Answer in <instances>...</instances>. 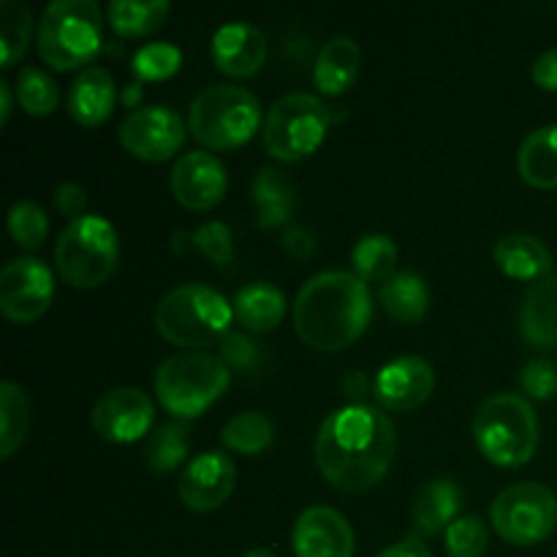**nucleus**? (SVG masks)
Wrapping results in <instances>:
<instances>
[{
    "instance_id": "f257e3e1",
    "label": "nucleus",
    "mask_w": 557,
    "mask_h": 557,
    "mask_svg": "<svg viewBox=\"0 0 557 557\" xmlns=\"http://www.w3.org/2000/svg\"><path fill=\"white\" fill-rule=\"evenodd\" d=\"M395 424L381 408L351 403L321 422L315 462L332 487L368 493L384 479L395 457Z\"/></svg>"
},
{
    "instance_id": "f03ea898",
    "label": "nucleus",
    "mask_w": 557,
    "mask_h": 557,
    "mask_svg": "<svg viewBox=\"0 0 557 557\" xmlns=\"http://www.w3.org/2000/svg\"><path fill=\"white\" fill-rule=\"evenodd\" d=\"M373 302L368 283L357 272L330 270L310 277L294 302V326L305 346L315 351H341L351 346L370 324Z\"/></svg>"
},
{
    "instance_id": "7ed1b4c3",
    "label": "nucleus",
    "mask_w": 557,
    "mask_h": 557,
    "mask_svg": "<svg viewBox=\"0 0 557 557\" xmlns=\"http://www.w3.org/2000/svg\"><path fill=\"white\" fill-rule=\"evenodd\" d=\"M473 441L493 466H525L539 446L536 411L522 395H490L473 413Z\"/></svg>"
},
{
    "instance_id": "20e7f679",
    "label": "nucleus",
    "mask_w": 557,
    "mask_h": 557,
    "mask_svg": "<svg viewBox=\"0 0 557 557\" xmlns=\"http://www.w3.org/2000/svg\"><path fill=\"white\" fill-rule=\"evenodd\" d=\"M103 16L96 0H54L44 9L36 49L54 71H74L101 52Z\"/></svg>"
},
{
    "instance_id": "39448f33",
    "label": "nucleus",
    "mask_w": 557,
    "mask_h": 557,
    "mask_svg": "<svg viewBox=\"0 0 557 557\" xmlns=\"http://www.w3.org/2000/svg\"><path fill=\"white\" fill-rule=\"evenodd\" d=\"M232 384V370L218 354L180 351L156 370V395L174 419L201 417Z\"/></svg>"
},
{
    "instance_id": "423d86ee",
    "label": "nucleus",
    "mask_w": 557,
    "mask_h": 557,
    "mask_svg": "<svg viewBox=\"0 0 557 557\" xmlns=\"http://www.w3.org/2000/svg\"><path fill=\"white\" fill-rule=\"evenodd\" d=\"M234 305L205 283H183L163 294L156 308V326L180 348H201L228 335Z\"/></svg>"
},
{
    "instance_id": "0eeeda50",
    "label": "nucleus",
    "mask_w": 557,
    "mask_h": 557,
    "mask_svg": "<svg viewBox=\"0 0 557 557\" xmlns=\"http://www.w3.org/2000/svg\"><path fill=\"white\" fill-rule=\"evenodd\" d=\"M261 125V103L237 85L205 87L194 98L188 128L207 150H234L253 139Z\"/></svg>"
},
{
    "instance_id": "6e6552de",
    "label": "nucleus",
    "mask_w": 557,
    "mask_h": 557,
    "mask_svg": "<svg viewBox=\"0 0 557 557\" xmlns=\"http://www.w3.org/2000/svg\"><path fill=\"white\" fill-rule=\"evenodd\" d=\"M120 259V239L112 223L101 215L76 218L60 232L54 264L60 277L74 288H96L109 281Z\"/></svg>"
},
{
    "instance_id": "1a4fd4ad",
    "label": "nucleus",
    "mask_w": 557,
    "mask_h": 557,
    "mask_svg": "<svg viewBox=\"0 0 557 557\" xmlns=\"http://www.w3.org/2000/svg\"><path fill=\"white\" fill-rule=\"evenodd\" d=\"M330 125L332 112L321 98L310 92H288L277 98L267 112L261 139L272 158L283 163H297L324 145Z\"/></svg>"
},
{
    "instance_id": "9d476101",
    "label": "nucleus",
    "mask_w": 557,
    "mask_h": 557,
    "mask_svg": "<svg viewBox=\"0 0 557 557\" xmlns=\"http://www.w3.org/2000/svg\"><path fill=\"white\" fill-rule=\"evenodd\" d=\"M490 520L504 542L533 547L555 533L557 495L539 482L511 484L493 500Z\"/></svg>"
},
{
    "instance_id": "9b49d317",
    "label": "nucleus",
    "mask_w": 557,
    "mask_h": 557,
    "mask_svg": "<svg viewBox=\"0 0 557 557\" xmlns=\"http://www.w3.org/2000/svg\"><path fill=\"white\" fill-rule=\"evenodd\" d=\"M54 299V275L36 256L11 259L0 270V313L16 324H33Z\"/></svg>"
},
{
    "instance_id": "f8f14e48",
    "label": "nucleus",
    "mask_w": 557,
    "mask_h": 557,
    "mask_svg": "<svg viewBox=\"0 0 557 557\" xmlns=\"http://www.w3.org/2000/svg\"><path fill=\"white\" fill-rule=\"evenodd\" d=\"M185 123L174 109L139 107L120 125V145L139 161H166L183 147Z\"/></svg>"
},
{
    "instance_id": "ddd939ff",
    "label": "nucleus",
    "mask_w": 557,
    "mask_h": 557,
    "mask_svg": "<svg viewBox=\"0 0 557 557\" xmlns=\"http://www.w3.org/2000/svg\"><path fill=\"white\" fill-rule=\"evenodd\" d=\"M156 408L147 392L136 386H114L103 392L101 400L92 408V428L103 441L112 444H131L150 435Z\"/></svg>"
},
{
    "instance_id": "4468645a",
    "label": "nucleus",
    "mask_w": 557,
    "mask_h": 557,
    "mask_svg": "<svg viewBox=\"0 0 557 557\" xmlns=\"http://www.w3.org/2000/svg\"><path fill=\"white\" fill-rule=\"evenodd\" d=\"M234 484H237V468H234L232 457H226L223 451H205V455L194 457L180 473L177 493L190 511L205 515L232 498Z\"/></svg>"
},
{
    "instance_id": "2eb2a0df",
    "label": "nucleus",
    "mask_w": 557,
    "mask_h": 557,
    "mask_svg": "<svg viewBox=\"0 0 557 557\" xmlns=\"http://www.w3.org/2000/svg\"><path fill=\"white\" fill-rule=\"evenodd\" d=\"M172 194L183 207L196 212L212 210L226 196V166L207 150L185 152L172 169Z\"/></svg>"
},
{
    "instance_id": "dca6fc26",
    "label": "nucleus",
    "mask_w": 557,
    "mask_h": 557,
    "mask_svg": "<svg viewBox=\"0 0 557 557\" xmlns=\"http://www.w3.org/2000/svg\"><path fill=\"white\" fill-rule=\"evenodd\" d=\"M435 389V370L422 357H400L386 362L373 381V395L386 411H413Z\"/></svg>"
},
{
    "instance_id": "f3484780",
    "label": "nucleus",
    "mask_w": 557,
    "mask_h": 557,
    "mask_svg": "<svg viewBox=\"0 0 557 557\" xmlns=\"http://www.w3.org/2000/svg\"><path fill=\"white\" fill-rule=\"evenodd\" d=\"M297 557H354V531L332 506H310L294 522Z\"/></svg>"
},
{
    "instance_id": "a211bd4d",
    "label": "nucleus",
    "mask_w": 557,
    "mask_h": 557,
    "mask_svg": "<svg viewBox=\"0 0 557 557\" xmlns=\"http://www.w3.org/2000/svg\"><path fill=\"white\" fill-rule=\"evenodd\" d=\"M212 60L226 76H253L267 60V38L250 22H226L212 36Z\"/></svg>"
},
{
    "instance_id": "6ab92c4d",
    "label": "nucleus",
    "mask_w": 557,
    "mask_h": 557,
    "mask_svg": "<svg viewBox=\"0 0 557 557\" xmlns=\"http://www.w3.org/2000/svg\"><path fill=\"white\" fill-rule=\"evenodd\" d=\"M114 101H117L114 76L101 65L85 69L69 87V114L85 128L107 123Z\"/></svg>"
},
{
    "instance_id": "aec40b11",
    "label": "nucleus",
    "mask_w": 557,
    "mask_h": 557,
    "mask_svg": "<svg viewBox=\"0 0 557 557\" xmlns=\"http://www.w3.org/2000/svg\"><path fill=\"white\" fill-rule=\"evenodd\" d=\"M520 335L531 348L557 346V275H547L528 288L520 308Z\"/></svg>"
},
{
    "instance_id": "412c9836",
    "label": "nucleus",
    "mask_w": 557,
    "mask_h": 557,
    "mask_svg": "<svg viewBox=\"0 0 557 557\" xmlns=\"http://www.w3.org/2000/svg\"><path fill=\"white\" fill-rule=\"evenodd\" d=\"M493 259L498 270L515 281H542L553 270V253L533 234H506L495 245Z\"/></svg>"
},
{
    "instance_id": "4be33fe9",
    "label": "nucleus",
    "mask_w": 557,
    "mask_h": 557,
    "mask_svg": "<svg viewBox=\"0 0 557 557\" xmlns=\"http://www.w3.org/2000/svg\"><path fill=\"white\" fill-rule=\"evenodd\" d=\"M250 196L256 207V223L267 232L272 228H288V221L297 210V190L292 180L277 169H261L250 183Z\"/></svg>"
},
{
    "instance_id": "5701e85b",
    "label": "nucleus",
    "mask_w": 557,
    "mask_h": 557,
    "mask_svg": "<svg viewBox=\"0 0 557 557\" xmlns=\"http://www.w3.org/2000/svg\"><path fill=\"white\" fill-rule=\"evenodd\" d=\"M362 52L348 36H335L321 47L313 65V82L324 96H341L357 82Z\"/></svg>"
},
{
    "instance_id": "b1692460",
    "label": "nucleus",
    "mask_w": 557,
    "mask_h": 557,
    "mask_svg": "<svg viewBox=\"0 0 557 557\" xmlns=\"http://www.w3.org/2000/svg\"><path fill=\"white\" fill-rule=\"evenodd\" d=\"M460 511V487L449 479H433L424 484L413 500V528L422 536H438L449 531L451 522L457 520Z\"/></svg>"
},
{
    "instance_id": "393cba45",
    "label": "nucleus",
    "mask_w": 557,
    "mask_h": 557,
    "mask_svg": "<svg viewBox=\"0 0 557 557\" xmlns=\"http://www.w3.org/2000/svg\"><path fill=\"white\" fill-rule=\"evenodd\" d=\"M234 319L250 332H272L286 315V297L267 281H253L234 294Z\"/></svg>"
},
{
    "instance_id": "a878e982",
    "label": "nucleus",
    "mask_w": 557,
    "mask_h": 557,
    "mask_svg": "<svg viewBox=\"0 0 557 557\" xmlns=\"http://www.w3.org/2000/svg\"><path fill=\"white\" fill-rule=\"evenodd\" d=\"M517 169L533 188H557V125L531 131L517 150Z\"/></svg>"
},
{
    "instance_id": "bb28decb",
    "label": "nucleus",
    "mask_w": 557,
    "mask_h": 557,
    "mask_svg": "<svg viewBox=\"0 0 557 557\" xmlns=\"http://www.w3.org/2000/svg\"><path fill=\"white\" fill-rule=\"evenodd\" d=\"M379 302L384 305L386 315L400 324H413L424 319L430 308V288L417 272H395L386 277L379 288Z\"/></svg>"
},
{
    "instance_id": "cd10ccee",
    "label": "nucleus",
    "mask_w": 557,
    "mask_h": 557,
    "mask_svg": "<svg viewBox=\"0 0 557 557\" xmlns=\"http://www.w3.org/2000/svg\"><path fill=\"white\" fill-rule=\"evenodd\" d=\"M190 428L185 419H169L158 424L145 441V462L156 473H169L188 457Z\"/></svg>"
},
{
    "instance_id": "c85d7f7f",
    "label": "nucleus",
    "mask_w": 557,
    "mask_h": 557,
    "mask_svg": "<svg viewBox=\"0 0 557 557\" xmlns=\"http://www.w3.org/2000/svg\"><path fill=\"white\" fill-rule=\"evenodd\" d=\"M30 428V400L14 381L0 384V457L9 460L25 444Z\"/></svg>"
},
{
    "instance_id": "c756f323",
    "label": "nucleus",
    "mask_w": 557,
    "mask_h": 557,
    "mask_svg": "<svg viewBox=\"0 0 557 557\" xmlns=\"http://www.w3.org/2000/svg\"><path fill=\"white\" fill-rule=\"evenodd\" d=\"M169 9V0H114L109 5V25L123 38L150 36L166 22Z\"/></svg>"
},
{
    "instance_id": "7c9ffc66",
    "label": "nucleus",
    "mask_w": 557,
    "mask_h": 557,
    "mask_svg": "<svg viewBox=\"0 0 557 557\" xmlns=\"http://www.w3.org/2000/svg\"><path fill=\"white\" fill-rule=\"evenodd\" d=\"M275 438V428H272L270 419L259 411H243L237 417H232L223 428L221 441L223 446H228L237 455H261L267 446Z\"/></svg>"
},
{
    "instance_id": "2f4dec72",
    "label": "nucleus",
    "mask_w": 557,
    "mask_h": 557,
    "mask_svg": "<svg viewBox=\"0 0 557 557\" xmlns=\"http://www.w3.org/2000/svg\"><path fill=\"white\" fill-rule=\"evenodd\" d=\"M351 261L357 275L368 281H381L395 275L397 264V245L386 234H364L351 250Z\"/></svg>"
},
{
    "instance_id": "473e14b6",
    "label": "nucleus",
    "mask_w": 557,
    "mask_h": 557,
    "mask_svg": "<svg viewBox=\"0 0 557 557\" xmlns=\"http://www.w3.org/2000/svg\"><path fill=\"white\" fill-rule=\"evenodd\" d=\"M16 101L33 117H47L58 109L60 103V87L47 71L36 69V65H25V69L16 74Z\"/></svg>"
},
{
    "instance_id": "72a5a7b5",
    "label": "nucleus",
    "mask_w": 557,
    "mask_h": 557,
    "mask_svg": "<svg viewBox=\"0 0 557 557\" xmlns=\"http://www.w3.org/2000/svg\"><path fill=\"white\" fill-rule=\"evenodd\" d=\"M33 16L22 0H0V47H3V69L16 65L30 44Z\"/></svg>"
},
{
    "instance_id": "f704fd0d",
    "label": "nucleus",
    "mask_w": 557,
    "mask_h": 557,
    "mask_svg": "<svg viewBox=\"0 0 557 557\" xmlns=\"http://www.w3.org/2000/svg\"><path fill=\"white\" fill-rule=\"evenodd\" d=\"M183 63V52L169 41H152L136 49L131 58V69H134L136 79L139 82H163L174 76Z\"/></svg>"
},
{
    "instance_id": "c9c22d12",
    "label": "nucleus",
    "mask_w": 557,
    "mask_h": 557,
    "mask_svg": "<svg viewBox=\"0 0 557 557\" xmlns=\"http://www.w3.org/2000/svg\"><path fill=\"white\" fill-rule=\"evenodd\" d=\"M47 212L36 201H16L9 210V234L22 250H38L47 239Z\"/></svg>"
},
{
    "instance_id": "e433bc0d",
    "label": "nucleus",
    "mask_w": 557,
    "mask_h": 557,
    "mask_svg": "<svg viewBox=\"0 0 557 557\" xmlns=\"http://www.w3.org/2000/svg\"><path fill=\"white\" fill-rule=\"evenodd\" d=\"M190 245L210 261L215 270H234V237L223 221H207L190 234Z\"/></svg>"
},
{
    "instance_id": "4c0bfd02",
    "label": "nucleus",
    "mask_w": 557,
    "mask_h": 557,
    "mask_svg": "<svg viewBox=\"0 0 557 557\" xmlns=\"http://www.w3.org/2000/svg\"><path fill=\"white\" fill-rule=\"evenodd\" d=\"M487 528L479 517H457L446 531V555L449 557H482L487 553Z\"/></svg>"
},
{
    "instance_id": "58836bf2",
    "label": "nucleus",
    "mask_w": 557,
    "mask_h": 557,
    "mask_svg": "<svg viewBox=\"0 0 557 557\" xmlns=\"http://www.w3.org/2000/svg\"><path fill=\"white\" fill-rule=\"evenodd\" d=\"M221 359L228 364V370H237L245 375L259 373L267 364L264 348L243 332H228L221 337Z\"/></svg>"
},
{
    "instance_id": "ea45409f",
    "label": "nucleus",
    "mask_w": 557,
    "mask_h": 557,
    "mask_svg": "<svg viewBox=\"0 0 557 557\" xmlns=\"http://www.w3.org/2000/svg\"><path fill=\"white\" fill-rule=\"evenodd\" d=\"M522 392L533 400H555L557 397V364L547 357L531 359L520 373Z\"/></svg>"
},
{
    "instance_id": "a19ab883",
    "label": "nucleus",
    "mask_w": 557,
    "mask_h": 557,
    "mask_svg": "<svg viewBox=\"0 0 557 557\" xmlns=\"http://www.w3.org/2000/svg\"><path fill=\"white\" fill-rule=\"evenodd\" d=\"M54 205L63 215H69L71 221L87 215V194L79 183H60L54 190Z\"/></svg>"
},
{
    "instance_id": "79ce46f5",
    "label": "nucleus",
    "mask_w": 557,
    "mask_h": 557,
    "mask_svg": "<svg viewBox=\"0 0 557 557\" xmlns=\"http://www.w3.org/2000/svg\"><path fill=\"white\" fill-rule=\"evenodd\" d=\"M283 250L297 261L310 259L315 253V234L305 226H288L283 232Z\"/></svg>"
},
{
    "instance_id": "37998d69",
    "label": "nucleus",
    "mask_w": 557,
    "mask_h": 557,
    "mask_svg": "<svg viewBox=\"0 0 557 557\" xmlns=\"http://www.w3.org/2000/svg\"><path fill=\"white\" fill-rule=\"evenodd\" d=\"M533 82L542 90L557 92V47L539 54L536 63H533Z\"/></svg>"
},
{
    "instance_id": "c03bdc74",
    "label": "nucleus",
    "mask_w": 557,
    "mask_h": 557,
    "mask_svg": "<svg viewBox=\"0 0 557 557\" xmlns=\"http://www.w3.org/2000/svg\"><path fill=\"white\" fill-rule=\"evenodd\" d=\"M379 557H433V553H430L428 544H424L419 536H408L403 539V542L386 547Z\"/></svg>"
},
{
    "instance_id": "a18cd8bd",
    "label": "nucleus",
    "mask_w": 557,
    "mask_h": 557,
    "mask_svg": "<svg viewBox=\"0 0 557 557\" xmlns=\"http://www.w3.org/2000/svg\"><path fill=\"white\" fill-rule=\"evenodd\" d=\"M11 109H14V98H11L9 82H0V123H9Z\"/></svg>"
},
{
    "instance_id": "49530a36",
    "label": "nucleus",
    "mask_w": 557,
    "mask_h": 557,
    "mask_svg": "<svg viewBox=\"0 0 557 557\" xmlns=\"http://www.w3.org/2000/svg\"><path fill=\"white\" fill-rule=\"evenodd\" d=\"M139 98H141V85H139V82H134V85H128V90L123 92V103L136 112V109H139V107H136V103H139Z\"/></svg>"
},
{
    "instance_id": "de8ad7c7",
    "label": "nucleus",
    "mask_w": 557,
    "mask_h": 557,
    "mask_svg": "<svg viewBox=\"0 0 557 557\" xmlns=\"http://www.w3.org/2000/svg\"><path fill=\"white\" fill-rule=\"evenodd\" d=\"M243 557H277V555L272 553V549H250V553L243 555Z\"/></svg>"
}]
</instances>
